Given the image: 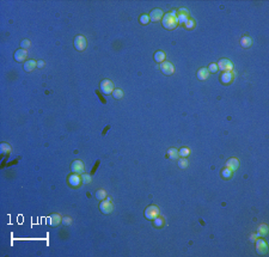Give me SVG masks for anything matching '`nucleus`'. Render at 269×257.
<instances>
[{"label":"nucleus","mask_w":269,"mask_h":257,"mask_svg":"<svg viewBox=\"0 0 269 257\" xmlns=\"http://www.w3.org/2000/svg\"><path fill=\"white\" fill-rule=\"evenodd\" d=\"M177 25H178V19L176 17V11L174 12H169L166 15H164V18H163V26L168 30H174L176 29Z\"/></svg>","instance_id":"1"},{"label":"nucleus","mask_w":269,"mask_h":257,"mask_svg":"<svg viewBox=\"0 0 269 257\" xmlns=\"http://www.w3.org/2000/svg\"><path fill=\"white\" fill-rule=\"evenodd\" d=\"M100 87V91L104 94H111L113 91H114V84H113V81L109 80V79L102 80Z\"/></svg>","instance_id":"2"},{"label":"nucleus","mask_w":269,"mask_h":257,"mask_svg":"<svg viewBox=\"0 0 269 257\" xmlns=\"http://www.w3.org/2000/svg\"><path fill=\"white\" fill-rule=\"evenodd\" d=\"M159 215V208L155 204H151L145 209V218L148 220H154Z\"/></svg>","instance_id":"3"},{"label":"nucleus","mask_w":269,"mask_h":257,"mask_svg":"<svg viewBox=\"0 0 269 257\" xmlns=\"http://www.w3.org/2000/svg\"><path fill=\"white\" fill-rule=\"evenodd\" d=\"M189 11L187 10L185 7H182V8H178L176 11V17L177 19H178V24H184L188 19H189Z\"/></svg>","instance_id":"4"},{"label":"nucleus","mask_w":269,"mask_h":257,"mask_svg":"<svg viewBox=\"0 0 269 257\" xmlns=\"http://www.w3.org/2000/svg\"><path fill=\"white\" fill-rule=\"evenodd\" d=\"M216 66H218V70H221L223 72H232L233 70V63L227 59H221Z\"/></svg>","instance_id":"5"},{"label":"nucleus","mask_w":269,"mask_h":257,"mask_svg":"<svg viewBox=\"0 0 269 257\" xmlns=\"http://www.w3.org/2000/svg\"><path fill=\"white\" fill-rule=\"evenodd\" d=\"M255 244H256V251H257L258 255L267 254L268 245H267V241H264V239H257V241H255Z\"/></svg>","instance_id":"6"},{"label":"nucleus","mask_w":269,"mask_h":257,"mask_svg":"<svg viewBox=\"0 0 269 257\" xmlns=\"http://www.w3.org/2000/svg\"><path fill=\"white\" fill-rule=\"evenodd\" d=\"M113 208H114V206H113V203L110 201V199L103 200L100 204V209L103 214H109V213H111V212H113Z\"/></svg>","instance_id":"7"},{"label":"nucleus","mask_w":269,"mask_h":257,"mask_svg":"<svg viewBox=\"0 0 269 257\" xmlns=\"http://www.w3.org/2000/svg\"><path fill=\"white\" fill-rule=\"evenodd\" d=\"M159 68H160V71L165 76H171V74L175 73V67H174V65L171 62H168V61L161 62L160 66H159Z\"/></svg>","instance_id":"8"},{"label":"nucleus","mask_w":269,"mask_h":257,"mask_svg":"<svg viewBox=\"0 0 269 257\" xmlns=\"http://www.w3.org/2000/svg\"><path fill=\"white\" fill-rule=\"evenodd\" d=\"M87 46V41L85 39L84 36H77L76 39H74V48L79 50V52H81V50H84L85 48Z\"/></svg>","instance_id":"9"},{"label":"nucleus","mask_w":269,"mask_h":257,"mask_svg":"<svg viewBox=\"0 0 269 257\" xmlns=\"http://www.w3.org/2000/svg\"><path fill=\"white\" fill-rule=\"evenodd\" d=\"M71 170L73 173H78V175H80V173H83L84 172V164L81 160H74L72 165H71Z\"/></svg>","instance_id":"10"},{"label":"nucleus","mask_w":269,"mask_h":257,"mask_svg":"<svg viewBox=\"0 0 269 257\" xmlns=\"http://www.w3.org/2000/svg\"><path fill=\"white\" fill-rule=\"evenodd\" d=\"M164 16V13H163V11H161L160 8H154L151 11V13L148 15L150 17V21H152V22H158V21H160L161 18Z\"/></svg>","instance_id":"11"},{"label":"nucleus","mask_w":269,"mask_h":257,"mask_svg":"<svg viewBox=\"0 0 269 257\" xmlns=\"http://www.w3.org/2000/svg\"><path fill=\"white\" fill-rule=\"evenodd\" d=\"M68 183H69V186H72V187H74V188L79 187L80 183H81V176H79L78 173L71 175V176H68Z\"/></svg>","instance_id":"12"},{"label":"nucleus","mask_w":269,"mask_h":257,"mask_svg":"<svg viewBox=\"0 0 269 257\" xmlns=\"http://www.w3.org/2000/svg\"><path fill=\"white\" fill-rule=\"evenodd\" d=\"M26 56H28L26 50L21 48V49H18V50L15 53V60L17 61V62H23V61H25Z\"/></svg>","instance_id":"13"},{"label":"nucleus","mask_w":269,"mask_h":257,"mask_svg":"<svg viewBox=\"0 0 269 257\" xmlns=\"http://www.w3.org/2000/svg\"><path fill=\"white\" fill-rule=\"evenodd\" d=\"M226 168H229V169L232 170V171H236V170L239 168V160L237 159V158L232 157V158H230V159L226 162Z\"/></svg>","instance_id":"14"},{"label":"nucleus","mask_w":269,"mask_h":257,"mask_svg":"<svg viewBox=\"0 0 269 257\" xmlns=\"http://www.w3.org/2000/svg\"><path fill=\"white\" fill-rule=\"evenodd\" d=\"M220 80H221V83L225 84V85L231 84V83L233 81V74H232V72H224L223 74H221V77H220Z\"/></svg>","instance_id":"15"},{"label":"nucleus","mask_w":269,"mask_h":257,"mask_svg":"<svg viewBox=\"0 0 269 257\" xmlns=\"http://www.w3.org/2000/svg\"><path fill=\"white\" fill-rule=\"evenodd\" d=\"M62 221L61 215L60 214H52L49 217V225L52 227H55V226L60 225V223Z\"/></svg>","instance_id":"16"},{"label":"nucleus","mask_w":269,"mask_h":257,"mask_svg":"<svg viewBox=\"0 0 269 257\" xmlns=\"http://www.w3.org/2000/svg\"><path fill=\"white\" fill-rule=\"evenodd\" d=\"M36 66H37V61H35V60H28L26 62H24V71H25V72H31Z\"/></svg>","instance_id":"17"},{"label":"nucleus","mask_w":269,"mask_h":257,"mask_svg":"<svg viewBox=\"0 0 269 257\" xmlns=\"http://www.w3.org/2000/svg\"><path fill=\"white\" fill-rule=\"evenodd\" d=\"M166 157H168L169 159H177V158L179 157V153H178V151H177L175 147H171L168 149V152H166Z\"/></svg>","instance_id":"18"},{"label":"nucleus","mask_w":269,"mask_h":257,"mask_svg":"<svg viewBox=\"0 0 269 257\" xmlns=\"http://www.w3.org/2000/svg\"><path fill=\"white\" fill-rule=\"evenodd\" d=\"M208 76H209V71L207 68H200L197 71V79H200V80H206L208 78Z\"/></svg>","instance_id":"19"},{"label":"nucleus","mask_w":269,"mask_h":257,"mask_svg":"<svg viewBox=\"0 0 269 257\" xmlns=\"http://www.w3.org/2000/svg\"><path fill=\"white\" fill-rule=\"evenodd\" d=\"M251 44H253V39H250L249 36H244V37H242V39H240V46H242L243 48H249Z\"/></svg>","instance_id":"20"},{"label":"nucleus","mask_w":269,"mask_h":257,"mask_svg":"<svg viewBox=\"0 0 269 257\" xmlns=\"http://www.w3.org/2000/svg\"><path fill=\"white\" fill-rule=\"evenodd\" d=\"M267 233H268V227H267V225L262 224V225H260V227H258L256 236H257V237H264Z\"/></svg>","instance_id":"21"},{"label":"nucleus","mask_w":269,"mask_h":257,"mask_svg":"<svg viewBox=\"0 0 269 257\" xmlns=\"http://www.w3.org/2000/svg\"><path fill=\"white\" fill-rule=\"evenodd\" d=\"M154 60L157 61V62H164L165 61V53L164 52H157V53H154Z\"/></svg>","instance_id":"22"},{"label":"nucleus","mask_w":269,"mask_h":257,"mask_svg":"<svg viewBox=\"0 0 269 257\" xmlns=\"http://www.w3.org/2000/svg\"><path fill=\"white\" fill-rule=\"evenodd\" d=\"M221 175H223V177L225 179H229V178H231V177H232L233 171H232V170H230L229 168H224L223 171H221Z\"/></svg>","instance_id":"23"},{"label":"nucleus","mask_w":269,"mask_h":257,"mask_svg":"<svg viewBox=\"0 0 269 257\" xmlns=\"http://www.w3.org/2000/svg\"><path fill=\"white\" fill-rule=\"evenodd\" d=\"M113 97L115 98V99H121L123 97V91L121 89H114V91H113Z\"/></svg>","instance_id":"24"},{"label":"nucleus","mask_w":269,"mask_h":257,"mask_svg":"<svg viewBox=\"0 0 269 257\" xmlns=\"http://www.w3.org/2000/svg\"><path fill=\"white\" fill-rule=\"evenodd\" d=\"M96 197H97L98 200H104V199L107 197V193H105V190H103V189H98V190L96 191Z\"/></svg>","instance_id":"25"},{"label":"nucleus","mask_w":269,"mask_h":257,"mask_svg":"<svg viewBox=\"0 0 269 257\" xmlns=\"http://www.w3.org/2000/svg\"><path fill=\"white\" fill-rule=\"evenodd\" d=\"M153 224L155 227H161V226H164V219L161 218L160 215H158V217L153 220Z\"/></svg>","instance_id":"26"},{"label":"nucleus","mask_w":269,"mask_h":257,"mask_svg":"<svg viewBox=\"0 0 269 257\" xmlns=\"http://www.w3.org/2000/svg\"><path fill=\"white\" fill-rule=\"evenodd\" d=\"M184 26H185V29L192 30V29L195 28V21H194V19H188V21L184 23Z\"/></svg>","instance_id":"27"},{"label":"nucleus","mask_w":269,"mask_h":257,"mask_svg":"<svg viewBox=\"0 0 269 257\" xmlns=\"http://www.w3.org/2000/svg\"><path fill=\"white\" fill-rule=\"evenodd\" d=\"M178 153H179V156L182 157V158H185V157L189 156V153H190V151H189V148L188 147H182L179 151H178Z\"/></svg>","instance_id":"28"},{"label":"nucleus","mask_w":269,"mask_h":257,"mask_svg":"<svg viewBox=\"0 0 269 257\" xmlns=\"http://www.w3.org/2000/svg\"><path fill=\"white\" fill-rule=\"evenodd\" d=\"M178 166H179L181 169H187V168H188V160H187V158H181V159L178 160Z\"/></svg>","instance_id":"29"},{"label":"nucleus","mask_w":269,"mask_h":257,"mask_svg":"<svg viewBox=\"0 0 269 257\" xmlns=\"http://www.w3.org/2000/svg\"><path fill=\"white\" fill-rule=\"evenodd\" d=\"M139 22H140V24H142V25H146V24H148V22H150V17L147 16V15H141L140 18H139Z\"/></svg>","instance_id":"30"},{"label":"nucleus","mask_w":269,"mask_h":257,"mask_svg":"<svg viewBox=\"0 0 269 257\" xmlns=\"http://www.w3.org/2000/svg\"><path fill=\"white\" fill-rule=\"evenodd\" d=\"M81 182H83L84 184L90 183V182H91V176L87 175V173H83V175H81Z\"/></svg>","instance_id":"31"},{"label":"nucleus","mask_w":269,"mask_h":257,"mask_svg":"<svg viewBox=\"0 0 269 257\" xmlns=\"http://www.w3.org/2000/svg\"><path fill=\"white\" fill-rule=\"evenodd\" d=\"M31 46V42L29 39H23L22 42H21V48L22 49H25L26 50V48H29Z\"/></svg>","instance_id":"32"},{"label":"nucleus","mask_w":269,"mask_h":257,"mask_svg":"<svg viewBox=\"0 0 269 257\" xmlns=\"http://www.w3.org/2000/svg\"><path fill=\"white\" fill-rule=\"evenodd\" d=\"M1 152L2 153H8L11 152V146L8 144H1Z\"/></svg>","instance_id":"33"},{"label":"nucleus","mask_w":269,"mask_h":257,"mask_svg":"<svg viewBox=\"0 0 269 257\" xmlns=\"http://www.w3.org/2000/svg\"><path fill=\"white\" fill-rule=\"evenodd\" d=\"M207 70L209 71V72H212V73H216V72H218V66H216V63H211Z\"/></svg>","instance_id":"34"},{"label":"nucleus","mask_w":269,"mask_h":257,"mask_svg":"<svg viewBox=\"0 0 269 257\" xmlns=\"http://www.w3.org/2000/svg\"><path fill=\"white\" fill-rule=\"evenodd\" d=\"M62 221H63V224H65V225H66V226L71 225V223H72V220H71V218H65V219H63V220H62Z\"/></svg>","instance_id":"35"},{"label":"nucleus","mask_w":269,"mask_h":257,"mask_svg":"<svg viewBox=\"0 0 269 257\" xmlns=\"http://www.w3.org/2000/svg\"><path fill=\"white\" fill-rule=\"evenodd\" d=\"M43 66H44V61H42V60H41V61H37V67L42 68Z\"/></svg>","instance_id":"36"},{"label":"nucleus","mask_w":269,"mask_h":257,"mask_svg":"<svg viewBox=\"0 0 269 257\" xmlns=\"http://www.w3.org/2000/svg\"><path fill=\"white\" fill-rule=\"evenodd\" d=\"M255 239H256V238H255V234H253V236H251V241H255Z\"/></svg>","instance_id":"37"}]
</instances>
